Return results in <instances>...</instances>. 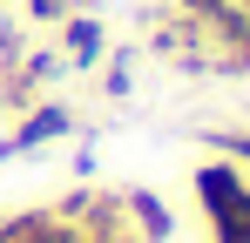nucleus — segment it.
<instances>
[{"instance_id": "nucleus-1", "label": "nucleus", "mask_w": 250, "mask_h": 243, "mask_svg": "<svg viewBox=\"0 0 250 243\" xmlns=\"http://www.w3.org/2000/svg\"><path fill=\"white\" fill-rule=\"evenodd\" d=\"M61 54H68V68H95V61L108 54V27H102L95 14H68V27H61Z\"/></svg>"}, {"instance_id": "nucleus-2", "label": "nucleus", "mask_w": 250, "mask_h": 243, "mask_svg": "<svg viewBox=\"0 0 250 243\" xmlns=\"http://www.w3.org/2000/svg\"><path fill=\"white\" fill-rule=\"evenodd\" d=\"M54 135H68V108L61 101H41L34 115L21 122L7 142H0V156H21V149H41V142H54Z\"/></svg>"}, {"instance_id": "nucleus-3", "label": "nucleus", "mask_w": 250, "mask_h": 243, "mask_svg": "<svg viewBox=\"0 0 250 243\" xmlns=\"http://www.w3.org/2000/svg\"><path fill=\"white\" fill-rule=\"evenodd\" d=\"M27 14H34V20H61V14H68V0H27Z\"/></svg>"}, {"instance_id": "nucleus-4", "label": "nucleus", "mask_w": 250, "mask_h": 243, "mask_svg": "<svg viewBox=\"0 0 250 243\" xmlns=\"http://www.w3.org/2000/svg\"><path fill=\"white\" fill-rule=\"evenodd\" d=\"M196 7H203V0H183V14H196Z\"/></svg>"}, {"instance_id": "nucleus-5", "label": "nucleus", "mask_w": 250, "mask_h": 243, "mask_svg": "<svg viewBox=\"0 0 250 243\" xmlns=\"http://www.w3.org/2000/svg\"><path fill=\"white\" fill-rule=\"evenodd\" d=\"M0 7H7V0H0Z\"/></svg>"}]
</instances>
